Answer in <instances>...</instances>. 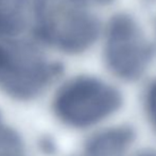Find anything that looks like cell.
I'll list each match as a JSON object with an SVG mask.
<instances>
[{
  "instance_id": "7",
  "label": "cell",
  "mask_w": 156,
  "mask_h": 156,
  "mask_svg": "<svg viewBox=\"0 0 156 156\" xmlns=\"http://www.w3.org/2000/svg\"><path fill=\"white\" fill-rule=\"evenodd\" d=\"M144 106L149 121L156 131V80L153 81L147 89L144 97Z\"/></svg>"
},
{
  "instance_id": "3",
  "label": "cell",
  "mask_w": 156,
  "mask_h": 156,
  "mask_svg": "<svg viewBox=\"0 0 156 156\" xmlns=\"http://www.w3.org/2000/svg\"><path fill=\"white\" fill-rule=\"evenodd\" d=\"M121 105L122 96L117 88L98 78L81 76L58 89L53 111L63 123L86 129L109 118Z\"/></svg>"
},
{
  "instance_id": "10",
  "label": "cell",
  "mask_w": 156,
  "mask_h": 156,
  "mask_svg": "<svg viewBox=\"0 0 156 156\" xmlns=\"http://www.w3.org/2000/svg\"><path fill=\"white\" fill-rule=\"evenodd\" d=\"M0 127H1V118H0Z\"/></svg>"
},
{
  "instance_id": "4",
  "label": "cell",
  "mask_w": 156,
  "mask_h": 156,
  "mask_svg": "<svg viewBox=\"0 0 156 156\" xmlns=\"http://www.w3.org/2000/svg\"><path fill=\"white\" fill-rule=\"evenodd\" d=\"M154 56V48L144 37L135 19L125 14L109 21L104 47L107 68L117 78L136 81L147 71Z\"/></svg>"
},
{
  "instance_id": "6",
  "label": "cell",
  "mask_w": 156,
  "mask_h": 156,
  "mask_svg": "<svg viewBox=\"0 0 156 156\" xmlns=\"http://www.w3.org/2000/svg\"><path fill=\"white\" fill-rule=\"evenodd\" d=\"M0 156H27L19 136L2 126L0 127Z\"/></svg>"
},
{
  "instance_id": "2",
  "label": "cell",
  "mask_w": 156,
  "mask_h": 156,
  "mask_svg": "<svg viewBox=\"0 0 156 156\" xmlns=\"http://www.w3.org/2000/svg\"><path fill=\"white\" fill-rule=\"evenodd\" d=\"M81 0H33L32 32L41 45L64 53L88 50L98 38L99 21Z\"/></svg>"
},
{
  "instance_id": "5",
  "label": "cell",
  "mask_w": 156,
  "mask_h": 156,
  "mask_svg": "<svg viewBox=\"0 0 156 156\" xmlns=\"http://www.w3.org/2000/svg\"><path fill=\"white\" fill-rule=\"evenodd\" d=\"M135 139L129 125L105 129L91 136L85 144V156H124Z\"/></svg>"
},
{
  "instance_id": "8",
  "label": "cell",
  "mask_w": 156,
  "mask_h": 156,
  "mask_svg": "<svg viewBox=\"0 0 156 156\" xmlns=\"http://www.w3.org/2000/svg\"><path fill=\"white\" fill-rule=\"evenodd\" d=\"M85 4L88 2H93V3H98V4H107L109 2H112L113 0H82Z\"/></svg>"
},
{
  "instance_id": "9",
  "label": "cell",
  "mask_w": 156,
  "mask_h": 156,
  "mask_svg": "<svg viewBox=\"0 0 156 156\" xmlns=\"http://www.w3.org/2000/svg\"><path fill=\"white\" fill-rule=\"evenodd\" d=\"M136 156H156V151L146 150V151H142V152L138 153Z\"/></svg>"
},
{
  "instance_id": "1",
  "label": "cell",
  "mask_w": 156,
  "mask_h": 156,
  "mask_svg": "<svg viewBox=\"0 0 156 156\" xmlns=\"http://www.w3.org/2000/svg\"><path fill=\"white\" fill-rule=\"evenodd\" d=\"M34 34L0 32V89L18 100L39 96L61 73L50 62Z\"/></svg>"
}]
</instances>
